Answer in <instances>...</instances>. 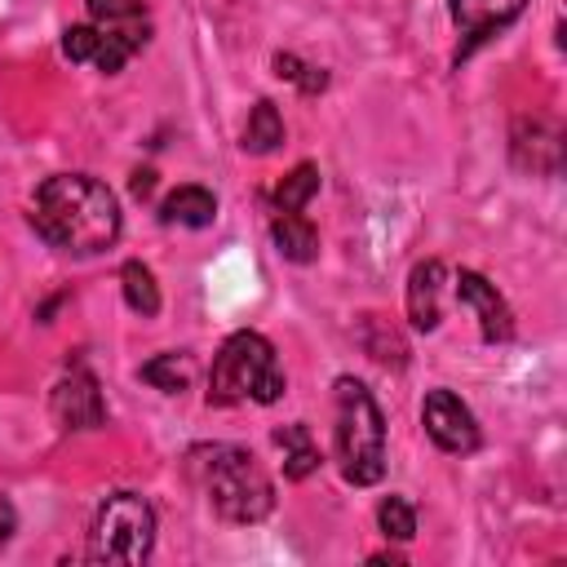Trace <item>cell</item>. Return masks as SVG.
Returning <instances> with one entry per match:
<instances>
[{
	"instance_id": "10",
	"label": "cell",
	"mask_w": 567,
	"mask_h": 567,
	"mask_svg": "<svg viewBox=\"0 0 567 567\" xmlns=\"http://www.w3.org/2000/svg\"><path fill=\"white\" fill-rule=\"evenodd\" d=\"M89 4V22L106 35H115L128 53H142L151 40V13L146 0H84Z\"/></svg>"
},
{
	"instance_id": "15",
	"label": "cell",
	"mask_w": 567,
	"mask_h": 567,
	"mask_svg": "<svg viewBox=\"0 0 567 567\" xmlns=\"http://www.w3.org/2000/svg\"><path fill=\"white\" fill-rule=\"evenodd\" d=\"M275 443L284 447V478L301 483V478H310L319 470V447H315V439H310V430L301 421L279 425L275 430Z\"/></svg>"
},
{
	"instance_id": "18",
	"label": "cell",
	"mask_w": 567,
	"mask_h": 567,
	"mask_svg": "<svg viewBox=\"0 0 567 567\" xmlns=\"http://www.w3.org/2000/svg\"><path fill=\"white\" fill-rule=\"evenodd\" d=\"M120 284H124V301H128V310H137L142 319L159 315V284H155L151 266H142V261H124Z\"/></svg>"
},
{
	"instance_id": "8",
	"label": "cell",
	"mask_w": 567,
	"mask_h": 567,
	"mask_svg": "<svg viewBox=\"0 0 567 567\" xmlns=\"http://www.w3.org/2000/svg\"><path fill=\"white\" fill-rule=\"evenodd\" d=\"M49 408H53V421H58L62 430H97V425H106L102 390H97L93 372H84V368L66 372V377L53 385Z\"/></svg>"
},
{
	"instance_id": "6",
	"label": "cell",
	"mask_w": 567,
	"mask_h": 567,
	"mask_svg": "<svg viewBox=\"0 0 567 567\" xmlns=\"http://www.w3.org/2000/svg\"><path fill=\"white\" fill-rule=\"evenodd\" d=\"M421 421H425V434L443 447V452H474L478 447V421L474 412L461 403V394L452 390H430L425 403H421Z\"/></svg>"
},
{
	"instance_id": "22",
	"label": "cell",
	"mask_w": 567,
	"mask_h": 567,
	"mask_svg": "<svg viewBox=\"0 0 567 567\" xmlns=\"http://www.w3.org/2000/svg\"><path fill=\"white\" fill-rule=\"evenodd\" d=\"M275 75H279V80H292L301 93H323V89H328V75H323L319 66L292 58V53H275Z\"/></svg>"
},
{
	"instance_id": "2",
	"label": "cell",
	"mask_w": 567,
	"mask_h": 567,
	"mask_svg": "<svg viewBox=\"0 0 567 567\" xmlns=\"http://www.w3.org/2000/svg\"><path fill=\"white\" fill-rule=\"evenodd\" d=\"M186 470L226 523H261L275 509V483L266 478V470L248 447L199 443L186 452Z\"/></svg>"
},
{
	"instance_id": "7",
	"label": "cell",
	"mask_w": 567,
	"mask_h": 567,
	"mask_svg": "<svg viewBox=\"0 0 567 567\" xmlns=\"http://www.w3.org/2000/svg\"><path fill=\"white\" fill-rule=\"evenodd\" d=\"M523 9H527V0H447L452 27L461 31L456 58H470L483 40H492L496 31H505Z\"/></svg>"
},
{
	"instance_id": "3",
	"label": "cell",
	"mask_w": 567,
	"mask_h": 567,
	"mask_svg": "<svg viewBox=\"0 0 567 567\" xmlns=\"http://www.w3.org/2000/svg\"><path fill=\"white\" fill-rule=\"evenodd\" d=\"M332 399H337L332 447H337L341 478L354 487L381 483V474H385V416H381L372 390L354 377H337Z\"/></svg>"
},
{
	"instance_id": "14",
	"label": "cell",
	"mask_w": 567,
	"mask_h": 567,
	"mask_svg": "<svg viewBox=\"0 0 567 567\" xmlns=\"http://www.w3.org/2000/svg\"><path fill=\"white\" fill-rule=\"evenodd\" d=\"M159 221L164 226H186V230H204L217 221V199L204 186H177L159 199Z\"/></svg>"
},
{
	"instance_id": "17",
	"label": "cell",
	"mask_w": 567,
	"mask_h": 567,
	"mask_svg": "<svg viewBox=\"0 0 567 567\" xmlns=\"http://www.w3.org/2000/svg\"><path fill=\"white\" fill-rule=\"evenodd\" d=\"M359 341H363V350H368L377 363H385V368H403V363H408V346L399 341V332H394L381 315H363Z\"/></svg>"
},
{
	"instance_id": "24",
	"label": "cell",
	"mask_w": 567,
	"mask_h": 567,
	"mask_svg": "<svg viewBox=\"0 0 567 567\" xmlns=\"http://www.w3.org/2000/svg\"><path fill=\"white\" fill-rule=\"evenodd\" d=\"M151 186H155V173H151V168H137V173H133V195L142 199V195H151Z\"/></svg>"
},
{
	"instance_id": "1",
	"label": "cell",
	"mask_w": 567,
	"mask_h": 567,
	"mask_svg": "<svg viewBox=\"0 0 567 567\" xmlns=\"http://www.w3.org/2000/svg\"><path fill=\"white\" fill-rule=\"evenodd\" d=\"M31 226L49 248L93 257L120 239L124 217H120V199L106 182H97L89 173H58V177L40 182V190L31 199Z\"/></svg>"
},
{
	"instance_id": "12",
	"label": "cell",
	"mask_w": 567,
	"mask_h": 567,
	"mask_svg": "<svg viewBox=\"0 0 567 567\" xmlns=\"http://www.w3.org/2000/svg\"><path fill=\"white\" fill-rule=\"evenodd\" d=\"M443 279H447V266L443 261H416L412 275H408V319L416 332H434L439 319H443Z\"/></svg>"
},
{
	"instance_id": "21",
	"label": "cell",
	"mask_w": 567,
	"mask_h": 567,
	"mask_svg": "<svg viewBox=\"0 0 567 567\" xmlns=\"http://www.w3.org/2000/svg\"><path fill=\"white\" fill-rule=\"evenodd\" d=\"M377 527L390 536V540H412L416 536V509L403 501V496H385L377 505Z\"/></svg>"
},
{
	"instance_id": "20",
	"label": "cell",
	"mask_w": 567,
	"mask_h": 567,
	"mask_svg": "<svg viewBox=\"0 0 567 567\" xmlns=\"http://www.w3.org/2000/svg\"><path fill=\"white\" fill-rule=\"evenodd\" d=\"M315 190H319V168L306 159V164H297V168L275 186V208H297V213H301Z\"/></svg>"
},
{
	"instance_id": "16",
	"label": "cell",
	"mask_w": 567,
	"mask_h": 567,
	"mask_svg": "<svg viewBox=\"0 0 567 567\" xmlns=\"http://www.w3.org/2000/svg\"><path fill=\"white\" fill-rule=\"evenodd\" d=\"M279 142H284V120H279L275 102L261 97V102L248 111V124H244V151H248V155H270Z\"/></svg>"
},
{
	"instance_id": "9",
	"label": "cell",
	"mask_w": 567,
	"mask_h": 567,
	"mask_svg": "<svg viewBox=\"0 0 567 567\" xmlns=\"http://www.w3.org/2000/svg\"><path fill=\"white\" fill-rule=\"evenodd\" d=\"M456 297H461V306H470L474 315H478V332H483V341H509L514 337V315H509V306H505V297L496 292V284H487L478 270H461L456 275Z\"/></svg>"
},
{
	"instance_id": "23",
	"label": "cell",
	"mask_w": 567,
	"mask_h": 567,
	"mask_svg": "<svg viewBox=\"0 0 567 567\" xmlns=\"http://www.w3.org/2000/svg\"><path fill=\"white\" fill-rule=\"evenodd\" d=\"M13 532H18V509L9 496H0V549L13 540Z\"/></svg>"
},
{
	"instance_id": "11",
	"label": "cell",
	"mask_w": 567,
	"mask_h": 567,
	"mask_svg": "<svg viewBox=\"0 0 567 567\" xmlns=\"http://www.w3.org/2000/svg\"><path fill=\"white\" fill-rule=\"evenodd\" d=\"M62 53H66L71 62H89V66H97L102 75L124 71V62L133 58L115 35L97 31L93 22H75V27H66V31H62Z\"/></svg>"
},
{
	"instance_id": "5",
	"label": "cell",
	"mask_w": 567,
	"mask_h": 567,
	"mask_svg": "<svg viewBox=\"0 0 567 567\" xmlns=\"http://www.w3.org/2000/svg\"><path fill=\"white\" fill-rule=\"evenodd\" d=\"M155 549V509L137 492H111L89 527L93 563H142Z\"/></svg>"
},
{
	"instance_id": "19",
	"label": "cell",
	"mask_w": 567,
	"mask_h": 567,
	"mask_svg": "<svg viewBox=\"0 0 567 567\" xmlns=\"http://www.w3.org/2000/svg\"><path fill=\"white\" fill-rule=\"evenodd\" d=\"M142 381H151V385L164 390V394H182V390L190 385V359L177 354V350L155 354V359L142 363Z\"/></svg>"
},
{
	"instance_id": "13",
	"label": "cell",
	"mask_w": 567,
	"mask_h": 567,
	"mask_svg": "<svg viewBox=\"0 0 567 567\" xmlns=\"http://www.w3.org/2000/svg\"><path fill=\"white\" fill-rule=\"evenodd\" d=\"M270 239H275L279 257H288V261H297V266H306V261L319 257V230H315L310 217L297 213V208H275V217H270Z\"/></svg>"
},
{
	"instance_id": "4",
	"label": "cell",
	"mask_w": 567,
	"mask_h": 567,
	"mask_svg": "<svg viewBox=\"0 0 567 567\" xmlns=\"http://www.w3.org/2000/svg\"><path fill=\"white\" fill-rule=\"evenodd\" d=\"M284 368L275 359V346L244 328L221 341L208 372V408H235V403H279L284 399Z\"/></svg>"
}]
</instances>
